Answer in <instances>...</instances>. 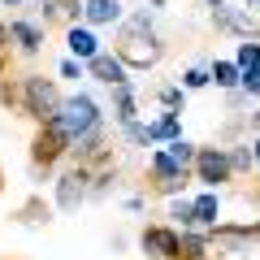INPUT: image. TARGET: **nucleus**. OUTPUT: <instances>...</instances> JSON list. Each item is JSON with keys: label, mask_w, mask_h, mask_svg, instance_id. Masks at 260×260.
<instances>
[{"label": "nucleus", "mask_w": 260, "mask_h": 260, "mask_svg": "<svg viewBox=\"0 0 260 260\" xmlns=\"http://www.w3.org/2000/svg\"><path fill=\"white\" fill-rule=\"evenodd\" d=\"M56 126H61V135L70 143L74 139H83L87 130H95L100 126V109H95V100L91 95H70V100H61V113H56Z\"/></svg>", "instance_id": "f257e3e1"}, {"label": "nucleus", "mask_w": 260, "mask_h": 260, "mask_svg": "<svg viewBox=\"0 0 260 260\" xmlns=\"http://www.w3.org/2000/svg\"><path fill=\"white\" fill-rule=\"evenodd\" d=\"M117 61L130 65V70H148V65L160 61V44L152 35H139V30H126L121 35V48H117Z\"/></svg>", "instance_id": "f03ea898"}, {"label": "nucleus", "mask_w": 260, "mask_h": 260, "mask_svg": "<svg viewBox=\"0 0 260 260\" xmlns=\"http://www.w3.org/2000/svg\"><path fill=\"white\" fill-rule=\"evenodd\" d=\"M22 91H26V113H30V117L52 121L56 113H61V95H56V87L48 83V78H26Z\"/></svg>", "instance_id": "7ed1b4c3"}, {"label": "nucleus", "mask_w": 260, "mask_h": 260, "mask_svg": "<svg viewBox=\"0 0 260 260\" xmlns=\"http://www.w3.org/2000/svg\"><path fill=\"white\" fill-rule=\"evenodd\" d=\"M139 243H143V251L156 256V260H178L182 256V234L169 230V225H148Z\"/></svg>", "instance_id": "20e7f679"}, {"label": "nucleus", "mask_w": 260, "mask_h": 260, "mask_svg": "<svg viewBox=\"0 0 260 260\" xmlns=\"http://www.w3.org/2000/svg\"><path fill=\"white\" fill-rule=\"evenodd\" d=\"M195 174H200V182L204 186H217L230 178V160H225L221 148H204V152H195Z\"/></svg>", "instance_id": "39448f33"}, {"label": "nucleus", "mask_w": 260, "mask_h": 260, "mask_svg": "<svg viewBox=\"0 0 260 260\" xmlns=\"http://www.w3.org/2000/svg\"><path fill=\"white\" fill-rule=\"evenodd\" d=\"M83 200H87V169H74V174H65L61 182H56V208L74 213Z\"/></svg>", "instance_id": "423d86ee"}, {"label": "nucleus", "mask_w": 260, "mask_h": 260, "mask_svg": "<svg viewBox=\"0 0 260 260\" xmlns=\"http://www.w3.org/2000/svg\"><path fill=\"white\" fill-rule=\"evenodd\" d=\"M65 148H70V139L61 135V126H56V121H44V135L35 139V160H44V165H48V160H56Z\"/></svg>", "instance_id": "0eeeda50"}, {"label": "nucleus", "mask_w": 260, "mask_h": 260, "mask_svg": "<svg viewBox=\"0 0 260 260\" xmlns=\"http://www.w3.org/2000/svg\"><path fill=\"white\" fill-rule=\"evenodd\" d=\"M87 70H91V78H100V83H109V87H126V65H121L117 56H109V52L91 56Z\"/></svg>", "instance_id": "6e6552de"}, {"label": "nucleus", "mask_w": 260, "mask_h": 260, "mask_svg": "<svg viewBox=\"0 0 260 260\" xmlns=\"http://www.w3.org/2000/svg\"><path fill=\"white\" fill-rule=\"evenodd\" d=\"M152 174H156L160 191H178V186H182V178H186V169H182V165H174L165 152H156V156H152Z\"/></svg>", "instance_id": "1a4fd4ad"}, {"label": "nucleus", "mask_w": 260, "mask_h": 260, "mask_svg": "<svg viewBox=\"0 0 260 260\" xmlns=\"http://www.w3.org/2000/svg\"><path fill=\"white\" fill-rule=\"evenodd\" d=\"M65 44H70V52H74L78 61H91V56H100V39H95L87 26H70Z\"/></svg>", "instance_id": "9d476101"}, {"label": "nucleus", "mask_w": 260, "mask_h": 260, "mask_svg": "<svg viewBox=\"0 0 260 260\" xmlns=\"http://www.w3.org/2000/svg\"><path fill=\"white\" fill-rule=\"evenodd\" d=\"M9 39H18L22 52H39L44 48V30L35 22H9Z\"/></svg>", "instance_id": "9b49d317"}, {"label": "nucleus", "mask_w": 260, "mask_h": 260, "mask_svg": "<svg viewBox=\"0 0 260 260\" xmlns=\"http://www.w3.org/2000/svg\"><path fill=\"white\" fill-rule=\"evenodd\" d=\"M83 13H87V22L104 26V22H117L121 18V5H117V0H83Z\"/></svg>", "instance_id": "f8f14e48"}, {"label": "nucleus", "mask_w": 260, "mask_h": 260, "mask_svg": "<svg viewBox=\"0 0 260 260\" xmlns=\"http://www.w3.org/2000/svg\"><path fill=\"white\" fill-rule=\"evenodd\" d=\"M152 139H165V143L182 139V126H178L174 113H169V117H160V121H148V143H152Z\"/></svg>", "instance_id": "ddd939ff"}, {"label": "nucleus", "mask_w": 260, "mask_h": 260, "mask_svg": "<svg viewBox=\"0 0 260 260\" xmlns=\"http://www.w3.org/2000/svg\"><path fill=\"white\" fill-rule=\"evenodd\" d=\"M217 208H221V204H217V195H213V191L200 195V200L191 204V221H195V225H213V221H217Z\"/></svg>", "instance_id": "4468645a"}, {"label": "nucleus", "mask_w": 260, "mask_h": 260, "mask_svg": "<svg viewBox=\"0 0 260 260\" xmlns=\"http://www.w3.org/2000/svg\"><path fill=\"white\" fill-rule=\"evenodd\" d=\"M165 156L169 160H174V165H195V148H191V143H186V139H174V143H169V148H165Z\"/></svg>", "instance_id": "2eb2a0df"}, {"label": "nucleus", "mask_w": 260, "mask_h": 260, "mask_svg": "<svg viewBox=\"0 0 260 260\" xmlns=\"http://www.w3.org/2000/svg\"><path fill=\"white\" fill-rule=\"evenodd\" d=\"M208 78H217V87H234L239 83V65L234 61H217L213 70H208Z\"/></svg>", "instance_id": "dca6fc26"}, {"label": "nucleus", "mask_w": 260, "mask_h": 260, "mask_svg": "<svg viewBox=\"0 0 260 260\" xmlns=\"http://www.w3.org/2000/svg\"><path fill=\"white\" fill-rule=\"evenodd\" d=\"M234 65H239V74H243V70H260V44H251V39L239 44V61H234Z\"/></svg>", "instance_id": "f3484780"}, {"label": "nucleus", "mask_w": 260, "mask_h": 260, "mask_svg": "<svg viewBox=\"0 0 260 260\" xmlns=\"http://www.w3.org/2000/svg\"><path fill=\"white\" fill-rule=\"evenodd\" d=\"M117 121L121 126L135 121V95H130V87H117Z\"/></svg>", "instance_id": "a211bd4d"}, {"label": "nucleus", "mask_w": 260, "mask_h": 260, "mask_svg": "<svg viewBox=\"0 0 260 260\" xmlns=\"http://www.w3.org/2000/svg\"><path fill=\"white\" fill-rule=\"evenodd\" d=\"M208 83H213L208 70H186V74H182V87H186V91H200V87H208Z\"/></svg>", "instance_id": "6ab92c4d"}, {"label": "nucleus", "mask_w": 260, "mask_h": 260, "mask_svg": "<svg viewBox=\"0 0 260 260\" xmlns=\"http://www.w3.org/2000/svg\"><path fill=\"white\" fill-rule=\"evenodd\" d=\"M239 83H243V91H247V95H260V70H243Z\"/></svg>", "instance_id": "aec40b11"}, {"label": "nucleus", "mask_w": 260, "mask_h": 260, "mask_svg": "<svg viewBox=\"0 0 260 260\" xmlns=\"http://www.w3.org/2000/svg\"><path fill=\"white\" fill-rule=\"evenodd\" d=\"M225 160H230V174H234V169H247V165H251V152H247V148H234Z\"/></svg>", "instance_id": "412c9836"}, {"label": "nucleus", "mask_w": 260, "mask_h": 260, "mask_svg": "<svg viewBox=\"0 0 260 260\" xmlns=\"http://www.w3.org/2000/svg\"><path fill=\"white\" fill-rule=\"evenodd\" d=\"M169 217H178L182 225H195V221H191V204H186V200H174V208H169Z\"/></svg>", "instance_id": "4be33fe9"}, {"label": "nucleus", "mask_w": 260, "mask_h": 260, "mask_svg": "<svg viewBox=\"0 0 260 260\" xmlns=\"http://www.w3.org/2000/svg\"><path fill=\"white\" fill-rule=\"evenodd\" d=\"M160 104H165V109H178V104H182V87H165V91H160Z\"/></svg>", "instance_id": "5701e85b"}, {"label": "nucleus", "mask_w": 260, "mask_h": 260, "mask_svg": "<svg viewBox=\"0 0 260 260\" xmlns=\"http://www.w3.org/2000/svg\"><path fill=\"white\" fill-rule=\"evenodd\" d=\"M126 139H130V143H148V126L130 121V126H126Z\"/></svg>", "instance_id": "b1692460"}, {"label": "nucleus", "mask_w": 260, "mask_h": 260, "mask_svg": "<svg viewBox=\"0 0 260 260\" xmlns=\"http://www.w3.org/2000/svg\"><path fill=\"white\" fill-rule=\"evenodd\" d=\"M208 5H213V9H217V13H221V9H225V0H208Z\"/></svg>", "instance_id": "393cba45"}, {"label": "nucleus", "mask_w": 260, "mask_h": 260, "mask_svg": "<svg viewBox=\"0 0 260 260\" xmlns=\"http://www.w3.org/2000/svg\"><path fill=\"white\" fill-rule=\"evenodd\" d=\"M251 156H256V160H260V139H256V143H251Z\"/></svg>", "instance_id": "a878e982"}, {"label": "nucleus", "mask_w": 260, "mask_h": 260, "mask_svg": "<svg viewBox=\"0 0 260 260\" xmlns=\"http://www.w3.org/2000/svg\"><path fill=\"white\" fill-rule=\"evenodd\" d=\"M5 39H9V30H5V26H0V48H5Z\"/></svg>", "instance_id": "bb28decb"}, {"label": "nucleus", "mask_w": 260, "mask_h": 260, "mask_svg": "<svg viewBox=\"0 0 260 260\" xmlns=\"http://www.w3.org/2000/svg\"><path fill=\"white\" fill-rule=\"evenodd\" d=\"M148 5H165V0H148Z\"/></svg>", "instance_id": "cd10ccee"}, {"label": "nucleus", "mask_w": 260, "mask_h": 260, "mask_svg": "<svg viewBox=\"0 0 260 260\" xmlns=\"http://www.w3.org/2000/svg\"><path fill=\"white\" fill-rule=\"evenodd\" d=\"M251 5H260V0H251Z\"/></svg>", "instance_id": "c85d7f7f"}, {"label": "nucleus", "mask_w": 260, "mask_h": 260, "mask_svg": "<svg viewBox=\"0 0 260 260\" xmlns=\"http://www.w3.org/2000/svg\"><path fill=\"white\" fill-rule=\"evenodd\" d=\"M9 5H18V0H9Z\"/></svg>", "instance_id": "c756f323"}]
</instances>
